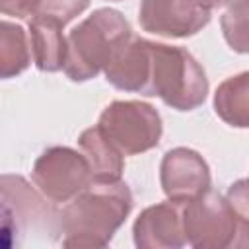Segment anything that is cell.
I'll return each mask as SVG.
<instances>
[{
	"instance_id": "6da1fadb",
	"label": "cell",
	"mask_w": 249,
	"mask_h": 249,
	"mask_svg": "<svg viewBox=\"0 0 249 249\" xmlns=\"http://www.w3.org/2000/svg\"><path fill=\"white\" fill-rule=\"evenodd\" d=\"M134 204L126 183H93L68 200L60 212L58 233L64 247H105L124 224Z\"/></svg>"
},
{
	"instance_id": "7a4b0ae2",
	"label": "cell",
	"mask_w": 249,
	"mask_h": 249,
	"mask_svg": "<svg viewBox=\"0 0 249 249\" xmlns=\"http://www.w3.org/2000/svg\"><path fill=\"white\" fill-rule=\"evenodd\" d=\"M130 35V25L121 12L111 8L95 10L66 37L64 74L72 82L95 78Z\"/></svg>"
},
{
	"instance_id": "3957f363",
	"label": "cell",
	"mask_w": 249,
	"mask_h": 249,
	"mask_svg": "<svg viewBox=\"0 0 249 249\" xmlns=\"http://www.w3.org/2000/svg\"><path fill=\"white\" fill-rule=\"evenodd\" d=\"M150 95L177 111H193L208 95V78L198 60L183 47L152 43Z\"/></svg>"
},
{
	"instance_id": "277c9868",
	"label": "cell",
	"mask_w": 249,
	"mask_h": 249,
	"mask_svg": "<svg viewBox=\"0 0 249 249\" xmlns=\"http://www.w3.org/2000/svg\"><path fill=\"white\" fill-rule=\"evenodd\" d=\"M185 241L196 249H224L245 243L247 222L241 220L226 196L208 189L181 204Z\"/></svg>"
},
{
	"instance_id": "5b68a950",
	"label": "cell",
	"mask_w": 249,
	"mask_h": 249,
	"mask_svg": "<svg viewBox=\"0 0 249 249\" xmlns=\"http://www.w3.org/2000/svg\"><path fill=\"white\" fill-rule=\"evenodd\" d=\"M97 126L123 156H136L156 148L163 130L160 113L144 101L109 103L99 115Z\"/></svg>"
},
{
	"instance_id": "8992f818",
	"label": "cell",
	"mask_w": 249,
	"mask_h": 249,
	"mask_svg": "<svg viewBox=\"0 0 249 249\" xmlns=\"http://www.w3.org/2000/svg\"><path fill=\"white\" fill-rule=\"evenodd\" d=\"M31 177L51 202H68L93 183L86 156L68 146L47 148L35 160Z\"/></svg>"
},
{
	"instance_id": "52a82bcc",
	"label": "cell",
	"mask_w": 249,
	"mask_h": 249,
	"mask_svg": "<svg viewBox=\"0 0 249 249\" xmlns=\"http://www.w3.org/2000/svg\"><path fill=\"white\" fill-rule=\"evenodd\" d=\"M210 16L212 6L206 0H142L138 8L140 27L169 39L196 35Z\"/></svg>"
},
{
	"instance_id": "ba28073f",
	"label": "cell",
	"mask_w": 249,
	"mask_h": 249,
	"mask_svg": "<svg viewBox=\"0 0 249 249\" xmlns=\"http://www.w3.org/2000/svg\"><path fill=\"white\" fill-rule=\"evenodd\" d=\"M160 181L165 196L183 204L210 189V169L198 152L181 146L165 152L160 165Z\"/></svg>"
},
{
	"instance_id": "9c48e42d",
	"label": "cell",
	"mask_w": 249,
	"mask_h": 249,
	"mask_svg": "<svg viewBox=\"0 0 249 249\" xmlns=\"http://www.w3.org/2000/svg\"><path fill=\"white\" fill-rule=\"evenodd\" d=\"M0 196L12 206L19 224L41 231L58 233L60 212L47 202V196L35 191L21 175H0Z\"/></svg>"
},
{
	"instance_id": "30bf717a",
	"label": "cell",
	"mask_w": 249,
	"mask_h": 249,
	"mask_svg": "<svg viewBox=\"0 0 249 249\" xmlns=\"http://www.w3.org/2000/svg\"><path fill=\"white\" fill-rule=\"evenodd\" d=\"M134 245L138 249H179L185 233L181 224V204L165 200L144 208L132 226Z\"/></svg>"
},
{
	"instance_id": "8fae6325",
	"label": "cell",
	"mask_w": 249,
	"mask_h": 249,
	"mask_svg": "<svg viewBox=\"0 0 249 249\" xmlns=\"http://www.w3.org/2000/svg\"><path fill=\"white\" fill-rule=\"evenodd\" d=\"M107 82L123 91L150 95V72H152V51L150 41L130 35L105 66Z\"/></svg>"
},
{
	"instance_id": "7c38bea8",
	"label": "cell",
	"mask_w": 249,
	"mask_h": 249,
	"mask_svg": "<svg viewBox=\"0 0 249 249\" xmlns=\"http://www.w3.org/2000/svg\"><path fill=\"white\" fill-rule=\"evenodd\" d=\"M62 27L60 21L47 16H33L29 21V49L41 72H58L64 66L66 37Z\"/></svg>"
},
{
	"instance_id": "4fadbf2b",
	"label": "cell",
	"mask_w": 249,
	"mask_h": 249,
	"mask_svg": "<svg viewBox=\"0 0 249 249\" xmlns=\"http://www.w3.org/2000/svg\"><path fill=\"white\" fill-rule=\"evenodd\" d=\"M78 144L82 148V154L86 156L91 171L93 183H115L121 181L123 169H124V160L123 154L105 138V134L99 130V126H89L86 128Z\"/></svg>"
},
{
	"instance_id": "5bb4252c",
	"label": "cell",
	"mask_w": 249,
	"mask_h": 249,
	"mask_svg": "<svg viewBox=\"0 0 249 249\" xmlns=\"http://www.w3.org/2000/svg\"><path fill=\"white\" fill-rule=\"evenodd\" d=\"M214 111L230 126L245 128L249 123V74L224 80L214 93Z\"/></svg>"
},
{
	"instance_id": "9a60e30c",
	"label": "cell",
	"mask_w": 249,
	"mask_h": 249,
	"mask_svg": "<svg viewBox=\"0 0 249 249\" xmlns=\"http://www.w3.org/2000/svg\"><path fill=\"white\" fill-rule=\"evenodd\" d=\"M31 62L29 37L25 29L12 21H0V80L16 78Z\"/></svg>"
},
{
	"instance_id": "2e32d148",
	"label": "cell",
	"mask_w": 249,
	"mask_h": 249,
	"mask_svg": "<svg viewBox=\"0 0 249 249\" xmlns=\"http://www.w3.org/2000/svg\"><path fill=\"white\" fill-rule=\"evenodd\" d=\"M247 14L249 4L247 0H237L230 4L226 14L222 16V31L228 45L237 53H247L249 37H247Z\"/></svg>"
},
{
	"instance_id": "e0dca14e",
	"label": "cell",
	"mask_w": 249,
	"mask_h": 249,
	"mask_svg": "<svg viewBox=\"0 0 249 249\" xmlns=\"http://www.w3.org/2000/svg\"><path fill=\"white\" fill-rule=\"evenodd\" d=\"M89 6V0H39V8L35 16H47L62 25L72 21Z\"/></svg>"
},
{
	"instance_id": "ac0fdd59",
	"label": "cell",
	"mask_w": 249,
	"mask_h": 249,
	"mask_svg": "<svg viewBox=\"0 0 249 249\" xmlns=\"http://www.w3.org/2000/svg\"><path fill=\"white\" fill-rule=\"evenodd\" d=\"M19 241V222L12 206L0 196V249H10Z\"/></svg>"
},
{
	"instance_id": "d6986e66",
	"label": "cell",
	"mask_w": 249,
	"mask_h": 249,
	"mask_svg": "<svg viewBox=\"0 0 249 249\" xmlns=\"http://www.w3.org/2000/svg\"><path fill=\"white\" fill-rule=\"evenodd\" d=\"M37 8H39V0H0V12L19 19L35 16Z\"/></svg>"
},
{
	"instance_id": "ffe728a7",
	"label": "cell",
	"mask_w": 249,
	"mask_h": 249,
	"mask_svg": "<svg viewBox=\"0 0 249 249\" xmlns=\"http://www.w3.org/2000/svg\"><path fill=\"white\" fill-rule=\"evenodd\" d=\"M228 202L231 204L233 212L247 222V181L245 179H239L237 183H233L226 195Z\"/></svg>"
},
{
	"instance_id": "44dd1931",
	"label": "cell",
	"mask_w": 249,
	"mask_h": 249,
	"mask_svg": "<svg viewBox=\"0 0 249 249\" xmlns=\"http://www.w3.org/2000/svg\"><path fill=\"white\" fill-rule=\"evenodd\" d=\"M212 8H220V6H230V4H233V2H237V0H206Z\"/></svg>"
},
{
	"instance_id": "7402d4cb",
	"label": "cell",
	"mask_w": 249,
	"mask_h": 249,
	"mask_svg": "<svg viewBox=\"0 0 249 249\" xmlns=\"http://www.w3.org/2000/svg\"><path fill=\"white\" fill-rule=\"evenodd\" d=\"M111 2H119V0H111Z\"/></svg>"
}]
</instances>
